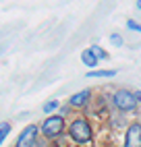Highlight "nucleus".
<instances>
[{"label":"nucleus","mask_w":141,"mask_h":147,"mask_svg":"<svg viewBox=\"0 0 141 147\" xmlns=\"http://www.w3.org/2000/svg\"><path fill=\"white\" fill-rule=\"evenodd\" d=\"M37 141H39V139H37V126H35V124H29L27 129L19 135L15 147H35Z\"/></svg>","instance_id":"20e7f679"},{"label":"nucleus","mask_w":141,"mask_h":147,"mask_svg":"<svg viewBox=\"0 0 141 147\" xmlns=\"http://www.w3.org/2000/svg\"><path fill=\"white\" fill-rule=\"evenodd\" d=\"M89 50H92L94 52V56L98 58V60H104V58H108V54L102 50V48H100V46H92V48H89Z\"/></svg>","instance_id":"1a4fd4ad"},{"label":"nucleus","mask_w":141,"mask_h":147,"mask_svg":"<svg viewBox=\"0 0 141 147\" xmlns=\"http://www.w3.org/2000/svg\"><path fill=\"white\" fill-rule=\"evenodd\" d=\"M135 95H137V100H139V102H141V91H137V93H135Z\"/></svg>","instance_id":"4468645a"},{"label":"nucleus","mask_w":141,"mask_h":147,"mask_svg":"<svg viewBox=\"0 0 141 147\" xmlns=\"http://www.w3.org/2000/svg\"><path fill=\"white\" fill-rule=\"evenodd\" d=\"M112 100H114V106L118 110H123V112H131V110H135V106H137V95L127 91V89L116 91Z\"/></svg>","instance_id":"f03ea898"},{"label":"nucleus","mask_w":141,"mask_h":147,"mask_svg":"<svg viewBox=\"0 0 141 147\" xmlns=\"http://www.w3.org/2000/svg\"><path fill=\"white\" fill-rule=\"evenodd\" d=\"M125 147H141V124H139V122H133V124L127 129Z\"/></svg>","instance_id":"39448f33"},{"label":"nucleus","mask_w":141,"mask_h":147,"mask_svg":"<svg viewBox=\"0 0 141 147\" xmlns=\"http://www.w3.org/2000/svg\"><path fill=\"white\" fill-rule=\"evenodd\" d=\"M127 27L133 29V31H141V25H137L135 21H127Z\"/></svg>","instance_id":"ddd939ff"},{"label":"nucleus","mask_w":141,"mask_h":147,"mask_svg":"<svg viewBox=\"0 0 141 147\" xmlns=\"http://www.w3.org/2000/svg\"><path fill=\"white\" fill-rule=\"evenodd\" d=\"M116 71H94V73H87V77H114Z\"/></svg>","instance_id":"9d476101"},{"label":"nucleus","mask_w":141,"mask_h":147,"mask_svg":"<svg viewBox=\"0 0 141 147\" xmlns=\"http://www.w3.org/2000/svg\"><path fill=\"white\" fill-rule=\"evenodd\" d=\"M64 131V120L62 116H48L42 124V133L48 137V139H52V137H58L60 133Z\"/></svg>","instance_id":"7ed1b4c3"},{"label":"nucleus","mask_w":141,"mask_h":147,"mask_svg":"<svg viewBox=\"0 0 141 147\" xmlns=\"http://www.w3.org/2000/svg\"><path fill=\"white\" fill-rule=\"evenodd\" d=\"M89 95H92V91H89V89H83V91L75 93L73 97H70V106H75V108H83V106L87 104V100H89Z\"/></svg>","instance_id":"423d86ee"},{"label":"nucleus","mask_w":141,"mask_h":147,"mask_svg":"<svg viewBox=\"0 0 141 147\" xmlns=\"http://www.w3.org/2000/svg\"><path fill=\"white\" fill-rule=\"evenodd\" d=\"M110 42H112L114 46H123V37H120L118 33H112L110 35Z\"/></svg>","instance_id":"f8f14e48"},{"label":"nucleus","mask_w":141,"mask_h":147,"mask_svg":"<svg viewBox=\"0 0 141 147\" xmlns=\"http://www.w3.org/2000/svg\"><path fill=\"white\" fill-rule=\"evenodd\" d=\"M137 6H139V8H141V0H137Z\"/></svg>","instance_id":"2eb2a0df"},{"label":"nucleus","mask_w":141,"mask_h":147,"mask_svg":"<svg viewBox=\"0 0 141 147\" xmlns=\"http://www.w3.org/2000/svg\"><path fill=\"white\" fill-rule=\"evenodd\" d=\"M68 135L70 139L79 145H85L94 139V131H92V124H89L85 118H75L68 126Z\"/></svg>","instance_id":"f257e3e1"},{"label":"nucleus","mask_w":141,"mask_h":147,"mask_svg":"<svg viewBox=\"0 0 141 147\" xmlns=\"http://www.w3.org/2000/svg\"><path fill=\"white\" fill-rule=\"evenodd\" d=\"M81 60H83V64H85V66H89V68H94V66L98 64V58L94 56V52H92V50H85V52L81 54Z\"/></svg>","instance_id":"0eeeda50"},{"label":"nucleus","mask_w":141,"mask_h":147,"mask_svg":"<svg viewBox=\"0 0 141 147\" xmlns=\"http://www.w3.org/2000/svg\"><path fill=\"white\" fill-rule=\"evenodd\" d=\"M8 133H11V124H8V122H2V124H0V145L4 143V139L8 137Z\"/></svg>","instance_id":"6e6552de"},{"label":"nucleus","mask_w":141,"mask_h":147,"mask_svg":"<svg viewBox=\"0 0 141 147\" xmlns=\"http://www.w3.org/2000/svg\"><path fill=\"white\" fill-rule=\"evenodd\" d=\"M56 108H58V102H56V100H50V102H46V104H44V112H46V114H50V112H54Z\"/></svg>","instance_id":"9b49d317"}]
</instances>
